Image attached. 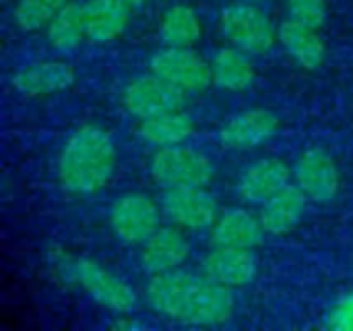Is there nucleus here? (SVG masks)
Wrapping results in <instances>:
<instances>
[{
	"label": "nucleus",
	"mask_w": 353,
	"mask_h": 331,
	"mask_svg": "<svg viewBox=\"0 0 353 331\" xmlns=\"http://www.w3.org/2000/svg\"><path fill=\"white\" fill-rule=\"evenodd\" d=\"M68 2L70 0H19L12 17L23 31H37L41 27H48V23Z\"/></svg>",
	"instance_id": "obj_24"
},
{
	"label": "nucleus",
	"mask_w": 353,
	"mask_h": 331,
	"mask_svg": "<svg viewBox=\"0 0 353 331\" xmlns=\"http://www.w3.org/2000/svg\"><path fill=\"white\" fill-rule=\"evenodd\" d=\"M290 166L279 158H263L254 162L240 178V197L248 203L263 205L275 193L290 185Z\"/></svg>",
	"instance_id": "obj_15"
},
{
	"label": "nucleus",
	"mask_w": 353,
	"mask_h": 331,
	"mask_svg": "<svg viewBox=\"0 0 353 331\" xmlns=\"http://www.w3.org/2000/svg\"><path fill=\"white\" fill-rule=\"evenodd\" d=\"M248 2H269V0H248Z\"/></svg>",
	"instance_id": "obj_28"
},
{
	"label": "nucleus",
	"mask_w": 353,
	"mask_h": 331,
	"mask_svg": "<svg viewBox=\"0 0 353 331\" xmlns=\"http://www.w3.org/2000/svg\"><path fill=\"white\" fill-rule=\"evenodd\" d=\"M263 234L265 228L261 224V218L242 207H234L219 214L211 230V240L215 247L254 249L261 245Z\"/></svg>",
	"instance_id": "obj_19"
},
{
	"label": "nucleus",
	"mask_w": 353,
	"mask_h": 331,
	"mask_svg": "<svg viewBox=\"0 0 353 331\" xmlns=\"http://www.w3.org/2000/svg\"><path fill=\"white\" fill-rule=\"evenodd\" d=\"M296 182L310 201L331 203L341 187V174L335 158L325 149H308L296 162Z\"/></svg>",
	"instance_id": "obj_10"
},
{
	"label": "nucleus",
	"mask_w": 353,
	"mask_h": 331,
	"mask_svg": "<svg viewBox=\"0 0 353 331\" xmlns=\"http://www.w3.org/2000/svg\"><path fill=\"white\" fill-rule=\"evenodd\" d=\"M192 133H194V122L182 110L143 118L139 124V137L155 147L182 145Z\"/></svg>",
	"instance_id": "obj_20"
},
{
	"label": "nucleus",
	"mask_w": 353,
	"mask_h": 331,
	"mask_svg": "<svg viewBox=\"0 0 353 331\" xmlns=\"http://www.w3.org/2000/svg\"><path fill=\"white\" fill-rule=\"evenodd\" d=\"M279 129V118L265 108H250L232 116L219 131V141L230 149H252L269 141Z\"/></svg>",
	"instance_id": "obj_12"
},
{
	"label": "nucleus",
	"mask_w": 353,
	"mask_h": 331,
	"mask_svg": "<svg viewBox=\"0 0 353 331\" xmlns=\"http://www.w3.org/2000/svg\"><path fill=\"white\" fill-rule=\"evenodd\" d=\"M124 108L137 118H151L165 112H176L184 108L186 91L178 89L170 81L155 73L141 75L132 79L122 93Z\"/></svg>",
	"instance_id": "obj_9"
},
{
	"label": "nucleus",
	"mask_w": 353,
	"mask_h": 331,
	"mask_svg": "<svg viewBox=\"0 0 353 331\" xmlns=\"http://www.w3.org/2000/svg\"><path fill=\"white\" fill-rule=\"evenodd\" d=\"M219 29L230 46L250 56L269 52L277 41V27L271 17L248 0L230 4L221 10Z\"/></svg>",
	"instance_id": "obj_3"
},
{
	"label": "nucleus",
	"mask_w": 353,
	"mask_h": 331,
	"mask_svg": "<svg viewBox=\"0 0 353 331\" xmlns=\"http://www.w3.org/2000/svg\"><path fill=\"white\" fill-rule=\"evenodd\" d=\"M48 41L54 50L68 54L81 46V41L87 37L85 29V15L83 4L70 0L46 27Z\"/></svg>",
	"instance_id": "obj_23"
},
{
	"label": "nucleus",
	"mask_w": 353,
	"mask_h": 331,
	"mask_svg": "<svg viewBox=\"0 0 353 331\" xmlns=\"http://www.w3.org/2000/svg\"><path fill=\"white\" fill-rule=\"evenodd\" d=\"M277 41L283 50L306 70H316L327 58V44L319 29L302 25L294 19H285L277 27Z\"/></svg>",
	"instance_id": "obj_17"
},
{
	"label": "nucleus",
	"mask_w": 353,
	"mask_h": 331,
	"mask_svg": "<svg viewBox=\"0 0 353 331\" xmlns=\"http://www.w3.org/2000/svg\"><path fill=\"white\" fill-rule=\"evenodd\" d=\"M130 8L126 0H87L83 4L87 39L95 44L118 39L128 27Z\"/></svg>",
	"instance_id": "obj_18"
},
{
	"label": "nucleus",
	"mask_w": 353,
	"mask_h": 331,
	"mask_svg": "<svg viewBox=\"0 0 353 331\" xmlns=\"http://www.w3.org/2000/svg\"><path fill=\"white\" fill-rule=\"evenodd\" d=\"M116 145L110 133L85 124L70 135L58 158V178L70 193L87 195L103 189L116 172Z\"/></svg>",
	"instance_id": "obj_2"
},
{
	"label": "nucleus",
	"mask_w": 353,
	"mask_h": 331,
	"mask_svg": "<svg viewBox=\"0 0 353 331\" xmlns=\"http://www.w3.org/2000/svg\"><path fill=\"white\" fill-rule=\"evenodd\" d=\"M211 70L213 83L225 91H244L254 81V66L250 62V54L234 46L221 48L213 56Z\"/></svg>",
	"instance_id": "obj_21"
},
{
	"label": "nucleus",
	"mask_w": 353,
	"mask_h": 331,
	"mask_svg": "<svg viewBox=\"0 0 353 331\" xmlns=\"http://www.w3.org/2000/svg\"><path fill=\"white\" fill-rule=\"evenodd\" d=\"M161 207L143 193L122 195L110 209L112 232L126 245H145L149 236L161 226Z\"/></svg>",
	"instance_id": "obj_8"
},
{
	"label": "nucleus",
	"mask_w": 353,
	"mask_h": 331,
	"mask_svg": "<svg viewBox=\"0 0 353 331\" xmlns=\"http://www.w3.org/2000/svg\"><path fill=\"white\" fill-rule=\"evenodd\" d=\"M325 328L335 331H353V290L341 294L325 315Z\"/></svg>",
	"instance_id": "obj_26"
},
{
	"label": "nucleus",
	"mask_w": 353,
	"mask_h": 331,
	"mask_svg": "<svg viewBox=\"0 0 353 331\" xmlns=\"http://www.w3.org/2000/svg\"><path fill=\"white\" fill-rule=\"evenodd\" d=\"M128 4H132V6H137V4H143V2H147V0H126Z\"/></svg>",
	"instance_id": "obj_27"
},
{
	"label": "nucleus",
	"mask_w": 353,
	"mask_h": 331,
	"mask_svg": "<svg viewBox=\"0 0 353 331\" xmlns=\"http://www.w3.org/2000/svg\"><path fill=\"white\" fill-rule=\"evenodd\" d=\"M308 205L306 193L298 185H288L261 205V224L267 234L281 236L292 232L304 218Z\"/></svg>",
	"instance_id": "obj_16"
},
{
	"label": "nucleus",
	"mask_w": 353,
	"mask_h": 331,
	"mask_svg": "<svg viewBox=\"0 0 353 331\" xmlns=\"http://www.w3.org/2000/svg\"><path fill=\"white\" fill-rule=\"evenodd\" d=\"M74 68L68 62L43 60L19 70L12 77V87L27 97H43L68 89L74 83Z\"/></svg>",
	"instance_id": "obj_14"
},
{
	"label": "nucleus",
	"mask_w": 353,
	"mask_h": 331,
	"mask_svg": "<svg viewBox=\"0 0 353 331\" xmlns=\"http://www.w3.org/2000/svg\"><path fill=\"white\" fill-rule=\"evenodd\" d=\"M145 299L155 313L190 325H221L234 315L232 288L182 269L151 276Z\"/></svg>",
	"instance_id": "obj_1"
},
{
	"label": "nucleus",
	"mask_w": 353,
	"mask_h": 331,
	"mask_svg": "<svg viewBox=\"0 0 353 331\" xmlns=\"http://www.w3.org/2000/svg\"><path fill=\"white\" fill-rule=\"evenodd\" d=\"M190 255V243L180 226H159L141 251V265L149 276L180 269Z\"/></svg>",
	"instance_id": "obj_11"
},
{
	"label": "nucleus",
	"mask_w": 353,
	"mask_h": 331,
	"mask_svg": "<svg viewBox=\"0 0 353 331\" xmlns=\"http://www.w3.org/2000/svg\"><path fill=\"white\" fill-rule=\"evenodd\" d=\"M203 33L196 10L184 2L165 8L159 21V37L170 48H192Z\"/></svg>",
	"instance_id": "obj_22"
},
{
	"label": "nucleus",
	"mask_w": 353,
	"mask_h": 331,
	"mask_svg": "<svg viewBox=\"0 0 353 331\" xmlns=\"http://www.w3.org/2000/svg\"><path fill=\"white\" fill-rule=\"evenodd\" d=\"M64 267L68 276L79 284L97 305L114 313H132L137 309L134 290L116 274L89 257H66Z\"/></svg>",
	"instance_id": "obj_4"
},
{
	"label": "nucleus",
	"mask_w": 353,
	"mask_h": 331,
	"mask_svg": "<svg viewBox=\"0 0 353 331\" xmlns=\"http://www.w3.org/2000/svg\"><path fill=\"white\" fill-rule=\"evenodd\" d=\"M151 178L161 189L174 187H207L213 180L211 160L190 147H159L151 158Z\"/></svg>",
	"instance_id": "obj_5"
},
{
	"label": "nucleus",
	"mask_w": 353,
	"mask_h": 331,
	"mask_svg": "<svg viewBox=\"0 0 353 331\" xmlns=\"http://www.w3.org/2000/svg\"><path fill=\"white\" fill-rule=\"evenodd\" d=\"M159 207L163 216L182 230L213 228L219 218V205L205 187H174L163 189Z\"/></svg>",
	"instance_id": "obj_6"
},
{
	"label": "nucleus",
	"mask_w": 353,
	"mask_h": 331,
	"mask_svg": "<svg viewBox=\"0 0 353 331\" xmlns=\"http://www.w3.org/2000/svg\"><path fill=\"white\" fill-rule=\"evenodd\" d=\"M151 73L170 81L178 89L186 93L205 91L213 83L211 62H207L192 48H170L165 46L157 54H153L149 62Z\"/></svg>",
	"instance_id": "obj_7"
},
{
	"label": "nucleus",
	"mask_w": 353,
	"mask_h": 331,
	"mask_svg": "<svg viewBox=\"0 0 353 331\" xmlns=\"http://www.w3.org/2000/svg\"><path fill=\"white\" fill-rule=\"evenodd\" d=\"M203 272L207 278L225 288H242L256 278L259 259L252 249L217 247L205 257Z\"/></svg>",
	"instance_id": "obj_13"
},
{
	"label": "nucleus",
	"mask_w": 353,
	"mask_h": 331,
	"mask_svg": "<svg viewBox=\"0 0 353 331\" xmlns=\"http://www.w3.org/2000/svg\"><path fill=\"white\" fill-rule=\"evenodd\" d=\"M288 12L290 19L321 29L327 23L329 17V6L327 0H288Z\"/></svg>",
	"instance_id": "obj_25"
}]
</instances>
